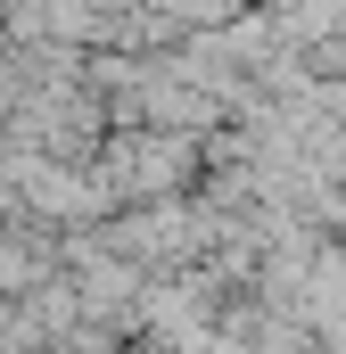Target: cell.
<instances>
[{
  "label": "cell",
  "mask_w": 346,
  "mask_h": 354,
  "mask_svg": "<svg viewBox=\"0 0 346 354\" xmlns=\"http://www.w3.org/2000/svg\"><path fill=\"white\" fill-rule=\"evenodd\" d=\"M42 264H33V248H17V239H0V288H33Z\"/></svg>",
  "instance_id": "2"
},
{
  "label": "cell",
  "mask_w": 346,
  "mask_h": 354,
  "mask_svg": "<svg viewBox=\"0 0 346 354\" xmlns=\"http://www.w3.org/2000/svg\"><path fill=\"white\" fill-rule=\"evenodd\" d=\"M181 165H190V149H181L173 132H157V140H116L107 165H99V181L124 189V198H157V189L181 181Z\"/></svg>",
  "instance_id": "1"
}]
</instances>
